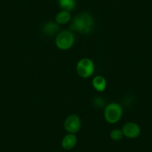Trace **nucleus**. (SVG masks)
<instances>
[{
	"label": "nucleus",
	"instance_id": "1",
	"mask_svg": "<svg viewBox=\"0 0 152 152\" xmlns=\"http://www.w3.org/2000/svg\"><path fill=\"white\" fill-rule=\"evenodd\" d=\"M94 27L95 20L93 16L87 12H82L73 19L69 28L72 31L87 34L94 30Z\"/></svg>",
	"mask_w": 152,
	"mask_h": 152
},
{
	"label": "nucleus",
	"instance_id": "2",
	"mask_svg": "<svg viewBox=\"0 0 152 152\" xmlns=\"http://www.w3.org/2000/svg\"><path fill=\"white\" fill-rule=\"evenodd\" d=\"M123 115V107L116 102L107 104L104 110V117L109 124H116L121 120Z\"/></svg>",
	"mask_w": 152,
	"mask_h": 152
},
{
	"label": "nucleus",
	"instance_id": "3",
	"mask_svg": "<svg viewBox=\"0 0 152 152\" xmlns=\"http://www.w3.org/2000/svg\"><path fill=\"white\" fill-rule=\"evenodd\" d=\"M75 42V36L70 30L60 32L55 37V45L59 49L66 51L71 49Z\"/></svg>",
	"mask_w": 152,
	"mask_h": 152
},
{
	"label": "nucleus",
	"instance_id": "4",
	"mask_svg": "<svg viewBox=\"0 0 152 152\" xmlns=\"http://www.w3.org/2000/svg\"><path fill=\"white\" fill-rule=\"evenodd\" d=\"M95 64L91 59L87 58H81L76 65V72L82 78H88L95 72Z\"/></svg>",
	"mask_w": 152,
	"mask_h": 152
},
{
	"label": "nucleus",
	"instance_id": "5",
	"mask_svg": "<svg viewBox=\"0 0 152 152\" xmlns=\"http://www.w3.org/2000/svg\"><path fill=\"white\" fill-rule=\"evenodd\" d=\"M64 129L69 134H74L78 133L81 128V118L76 114H71L66 118L64 121Z\"/></svg>",
	"mask_w": 152,
	"mask_h": 152
},
{
	"label": "nucleus",
	"instance_id": "6",
	"mask_svg": "<svg viewBox=\"0 0 152 152\" xmlns=\"http://www.w3.org/2000/svg\"><path fill=\"white\" fill-rule=\"evenodd\" d=\"M124 137L128 139H136L141 134V128L135 122H129L124 125L122 129Z\"/></svg>",
	"mask_w": 152,
	"mask_h": 152
},
{
	"label": "nucleus",
	"instance_id": "7",
	"mask_svg": "<svg viewBox=\"0 0 152 152\" xmlns=\"http://www.w3.org/2000/svg\"><path fill=\"white\" fill-rule=\"evenodd\" d=\"M77 142H78V139L75 134H68L64 136V138L61 140V146L64 150H72L75 147Z\"/></svg>",
	"mask_w": 152,
	"mask_h": 152
},
{
	"label": "nucleus",
	"instance_id": "8",
	"mask_svg": "<svg viewBox=\"0 0 152 152\" xmlns=\"http://www.w3.org/2000/svg\"><path fill=\"white\" fill-rule=\"evenodd\" d=\"M93 87L96 91L102 93L106 90L107 87V81L105 78H104L102 75H96L95 76L93 79Z\"/></svg>",
	"mask_w": 152,
	"mask_h": 152
},
{
	"label": "nucleus",
	"instance_id": "9",
	"mask_svg": "<svg viewBox=\"0 0 152 152\" xmlns=\"http://www.w3.org/2000/svg\"><path fill=\"white\" fill-rule=\"evenodd\" d=\"M59 25L56 22L49 21L43 26V33L46 36H52L59 31Z\"/></svg>",
	"mask_w": 152,
	"mask_h": 152
},
{
	"label": "nucleus",
	"instance_id": "10",
	"mask_svg": "<svg viewBox=\"0 0 152 152\" xmlns=\"http://www.w3.org/2000/svg\"><path fill=\"white\" fill-rule=\"evenodd\" d=\"M71 18V13L69 11L62 10L57 14L55 17V22L58 25H65L69 23Z\"/></svg>",
	"mask_w": 152,
	"mask_h": 152
},
{
	"label": "nucleus",
	"instance_id": "11",
	"mask_svg": "<svg viewBox=\"0 0 152 152\" xmlns=\"http://www.w3.org/2000/svg\"><path fill=\"white\" fill-rule=\"evenodd\" d=\"M58 5L64 11L71 12L75 8L76 0H58Z\"/></svg>",
	"mask_w": 152,
	"mask_h": 152
},
{
	"label": "nucleus",
	"instance_id": "12",
	"mask_svg": "<svg viewBox=\"0 0 152 152\" xmlns=\"http://www.w3.org/2000/svg\"><path fill=\"white\" fill-rule=\"evenodd\" d=\"M123 137L124 134L122 131L121 129H118V128L113 129L110 133V137L113 141H120L123 138Z\"/></svg>",
	"mask_w": 152,
	"mask_h": 152
},
{
	"label": "nucleus",
	"instance_id": "13",
	"mask_svg": "<svg viewBox=\"0 0 152 152\" xmlns=\"http://www.w3.org/2000/svg\"><path fill=\"white\" fill-rule=\"evenodd\" d=\"M93 105H94L96 107L102 108L104 107H105V100L104 98L100 97V96H98L93 99Z\"/></svg>",
	"mask_w": 152,
	"mask_h": 152
}]
</instances>
